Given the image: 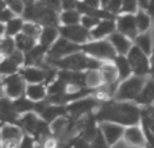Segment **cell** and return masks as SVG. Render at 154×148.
I'll use <instances>...</instances> for the list:
<instances>
[{
  "label": "cell",
  "mask_w": 154,
  "mask_h": 148,
  "mask_svg": "<svg viewBox=\"0 0 154 148\" xmlns=\"http://www.w3.org/2000/svg\"><path fill=\"white\" fill-rule=\"evenodd\" d=\"M114 64L116 66L118 72H119V81H125L128 77L133 75V69H131V65L128 62L127 55H119L118 54L114 59Z\"/></svg>",
  "instance_id": "d4e9b609"
},
{
  "label": "cell",
  "mask_w": 154,
  "mask_h": 148,
  "mask_svg": "<svg viewBox=\"0 0 154 148\" xmlns=\"http://www.w3.org/2000/svg\"><path fill=\"white\" fill-rule=\"evenodd\" d=\"M37 146H38L37 139L34 136H31L30 133H24L23 139H22L18 148H37Z\"/></svg>",
  "instance_id": "8d00e7d4"
},
{
  "label": "cell",
  "mask_w": 154,
  "mask_h": 148,
  "mask_svg": "<svg viewBox=\"0 0 154 148\" xmlns=\"http://www.w3.org/2000/svg\"><path fill=\"white\" fill-rule=\"evenodd\" d=\"M91 147L92 148H111L109 147V144L107 143V140H106V138H104L101 129H99L97 135H96L95 139L91 141Z\"/></svg>",
  "instance_id": "e575fe53"
},
{
  "label": "cell",
  "mask_w": 154,
  "mask_h": 148,
  "mask_svg": "<svg viewBox=\"0 0 154 148\" xmlns=\"http://www.w3.org/2000/svg\"><path fill=\"white\" fill-rule=\"evenodd\" d=\"M135 19H137V26H138L139 34H141V32H146V31H150V30H152L153 19L150 18V15L145 10H141V8H139L138 12L135 13Z\"/></svg>",
  "instance_id": "f546056e"
},
{
  "label": "cell",
  "mask_w": 154,
  "mask_h": 148,
  "mask_svg": "<svg viewBox=\"0 0 154 148\" xmlns=\"http://www.w3.org/2000/svg\"><path fill=\"white\" fill-rule=\"evenodd\" d=\"M139 10L138 0H123L122 13H137Z\"/></svg>",
  "instance_id": "836d02e7"
},
{
  "label": "cell",
  "mask_w": 154,
  "mask_h": 148,
  "mask_svg": "<svg viewBox=\"0 0 154 148\" xmlns=\"http://www.w3.org/2000/svg\"><path fill=\"white\" fill-rule=\"evenodd\" d=\"M45 5H48L49 8L57 11V12H61L62 11V0H41Z\"/></svg>",
  "instance_id": "f35d334b"
},
{
  "label": "cell",
  "mask_w": 154,
  "mask_h": 148,
  "mask_svg": "<svg viewBox=\"0 0 154 148\" xmlns=\"http://www.w3.org/2000/svg\"><path fill=\"white\" fill-rule=\"evenodd\" d=\"M18 125L26 133H30L31 136H34V138L37 139V141L39 140V139L53 133L51 125L49 124L48 121H45V120L38 113H35V112H29V113L22 114V116L19 117Z\"/></svg>",
  "instance_id": "3957f363"
},
{
  "label": "cell",
  "mask_w": 154,
  "mask_h": 148,
  "mask_svg": "<svg viewBox=\"0 0 154 148\" xmlns=\"http://www.w3.org/2000/svg\"><path fill=\"white\" fill-rule=\"evenodd\" d=\"M107 39L112 43V46L115 47V50H116V53L119 54V55H127L134 46L133 40H131L128 37H126L125 34L119 32L118 30L114 32V34L109 35Z\"/></svg>",
  "instance_id": "2e32d148"
},
{
  "label": "cell",
  "mask_w": 154,
  "mask_h": 148,
  "mask_svg": "<svg viewBox=\"0 0 154 148\" xmlns=\"http://www.w3.org/2000/svg\"><path fill=\"white\" fill-rule=\"evenodd\" d=\"M100 3H101V8H104V10H106V7L108 5L109 0H100Z\"/></svg>",
  "instance_id": "f6af8a7d"
},
{
  "label": "cell",
  "mask_w": 154,
  "mask_h": 148,
  "mask_svg": "<svg viewBox=\"0 0 154 148\" xmlns=\"http://www.w3.org/2000/svg\"><path fill=\"white\" fill-rule=\"evenodd\" d=\"M2 148H18L24 136V131L18 124L2 123Z\"/></svg>",
  "instance_id": "9c48e42d"
},
{
  "label": "cell",
  "mask_w": 154,
  "mask_h": 148,
  "mask_svg": "<svg viewBox=\"0 0 154 148\" xmlns=\"http://www.w3.org/2000/svg\"><path fill=\"white\" fill-rule=\"evenodd\" d=\"M101 19L96 18V16H91V15H82V19H81V24L85 27V28H88L91 31V30H93L96 26H97L99 23H100Z\"/></svg>",
  "instance_id": "d590c367"
},
{
  "label": "cell",
  "mask_w": 154,
  "mask_h": 148,
  "mask_svg": "<svg viewBox=\"0 0 154 148\" xmlns=\"http://www.w3.org/2000/svg\"><path fill=\"white\" fill-rule=\"evenodd\" d=\"M95 119L97 123L111 121L123 127L141 124L142 106L135 101H118L115 98L101 102L100 108L95 112Z\"/></svg>",
  "instance_id": "6da1fadb"
},
{
  "label": "cell",
  "mask_w": 154,
  "mask_h": 148,
  "mask_svg": "<svg viewBox=\"0 0 154 148\" xmlns=\"http://www.w3.org/2000/svg\"><path fill=\"white\" fill-rule=\"evenodd\" d=\"M77 51H82L81 45L72 42V40L66 39V38H64V37H60L58 39L51 45V47L49 49V53H48L46 58L60 59V58L70 55V54H73V53H77Z\"/></svg>",
  "instance_id": "ba28073f"
},
{
  "label": "cell",
  "mask_w": 154,
  "mask_h": 148,
  "mask_svg": "<svg viewBox=\"0 0 154 148\" xmlns=\"http://www.w3.org/2000/svg\"><path fill=\"white\" fill-rule=\"evenodd\" d=\"M58 78L65 81L68 85H77L80 87H88L87 84V72H75V70H64L58 69Z\"/></svg>",
  "instance_id": "ac0fdd59"
},
{
  "label": "cell",
  "mask_w": 154,
  "mask_h": 148,
  "mask_svg": "<svg viewBox=\"0 0 154 148\" xmlns=\"http://www.w3.org/2000/svg\"><path fill=\"white\" fill-rule=\"evenodd\" d=\"M15 38V43H16V49L20 50L22 53H27L30 51L35 45H38V40H35L34 38L26 35L24 32H19Z\"/></svg>",
  "instance_id": "83f0119b"
},
{
  "label": "cell",
  "mask_w": 154,
  "mask_h": 148,
  "mask_svg": "<svg viewBox=\"0 0 154 148\" xmlns=\"http://www.w3.org/2000/svg\"><path fill=\"white\" fill-rule=\"evenodd\" d=\"M46 64L57 69L64 70H75V72H88V70H99L104 61L96 59L93 57L88 55L84 51H77L68 57L60 59L46 58Z\"/></svg>",
  "instance_id": "7a4b0ae2"
},
{
  "label": "cell",
  "mask_w": 154,
  "mask_h": 148,
  "mask_svg": "<svg viewBox=\"0 0 154 148\" xmlns=\"http://www.w3.org/2000/svg\"><path fill=\"white\" fill-rule=\"evenodd\" d=\"M81 50L87 53L88 55L93 57L100 61H114L118 55L115 47L108 39H99V40H89V42L81 45Z\"/></svg>",
  "instance_id": "5b68a950"
},
{
  "label": "cell",
  "mask_w": 154,
  "mask_h": 148,
  "mask_svg": "<svg viewBox=\"0 0 154 148\" xmlns=\"http://www.w3.org/2000/svg\"><path fill=\"white\" fill-rule=\"evenodd\" d=\"M15 50H16L15 38L8 37V35H2V40H0V51H2V57H10Z\"/></svg>",
  "instance_id": "4dcf8cb0"
},
{
  "label": "cell",
  "mask_w": 154,
  "mask_h": 148,
  "mask_svg": "<svg viewBox=\"0 0 154 148\" xmlns=\"http://www.w3.org/2000/svg\"><path fill=\"white\" fill-rule=\"evenodd\" d=\"M26 96L32 101H43L48 98V85L46 84H27Z\"/></svg>",
  "instance_id": "7402d4cb"
},
{
  "label": "cell",
  "mask_w": 154,
  "mask_h": 148,
  "mask_svg": "<svg viewBox=\"0 0 154 148\" xmlns=\"http://www.w3.org/2000/svg\"><path fill=\"white\" fill-rule=\"evenodd\" d=\"M82 19V13L79 10H69L60 12V26H73L80 24Z\"/></svg>",
  "instance_id": "4316f807"
},
{
  "label": "cell",
  "mask_w": 154,
  "mask_h": 148,
  "mask_svg": "<svg viewBox=\"0 0 154 148\" xmlns=\"http://www.w3.org/2000/svg\"><path fill=\"white\" fill-rule=\"evenodd\" d=\"M152 32H153V37H154V22H153V27H152Z\"/></svg>",
  "instance_id": "7dc6e473"
},
{
  "label": "cell",
  "mask_w": 154,
  "mask_h": 148,
  "mask_svg": "<svg viewBox=\"0 0 154 148\" xmlns=\"http://www.w3.org/2000/svg\"><path fill=\"white\" fill-rule=\"evenodd\" d=\"M23 16H15L7 23H2V35H8V37H16L19 32H22L24 26Z\"/></svg>",
  "instance_id": "603a6c76"
},
{
  "label": "cell",
  "mask_w": 154,
  "mask_h": 148,
  "mask_svg": "<svg viewBox=\"0 0 154 148\" xmlns=\"http://www.w3.org/2000/svg\"><path fill=\"white\" fill-rule=\"evenodd\" d=\"M12 101H14V106H15L16 112H18L20 116L24 113H29V112H35L37 101L30 100L26 94L19 98H15V100H12Z\"/></svg>",
  "instance_id": "484cf974"
},
{
  "label": "cell",
  "mask_w": 154,
  "mask_h": 148,
  "mask_svg": "<svg viewBox=\"0 0 154 148\" xmlns=\"http://www.w3.org/2000/svg\"><path fill=\"white\" fill-rule=\"evenodd\" d=\"M37 148H41V147H39V146H37ZM60 148H73V147H72V144H70L69 141H68L66 144H62V146L60 147Z\"/></svg>",
  "instance_id": "bcb514c9"
},
{
  "label": "cell",
  "mask_w": 154,
  "mask_h": 148,
  "mask_svg": "<svg viewBox=\"0 0 154 148\" xmlns=\"http://www.w3.org/2000/svg\"><path fill=\"white\" fill-rule=\"evenodd\" d=\"M123 141L131 148H146L147 140L142 125L137 124L131 125V127H126Z\"/></svg>",
  "instance_id": "7c38bea8"
},
{
  "label": "cell",
  "mask_w": 154,
  "mask_h": 148,
  "mask_svg": "<svg viewBox=\"0 0 154 148\" xmlns=\"http://www.w3.org/2000/svg\"><path fill=\"white\" fill-rule=\"evenodd\" d=\"M134 45L141 49L143 53H146L147 55H152L154 51V37L152 30L138 34V37L134 39Z\"/></svg>",
  "instance_id": "44dd1931"
},
{
  "label": "cell",
  "mask_w": 154,
  "mask_h": 148,
  "mask_svg": "<svg viewBox=\"0 0 154 148\" xmlns=\"http://www.w3.org/2000/svg\"><path fill=\"white\" fill-rule=\"evenodd\" d=\"M146 12L149 13L150 18H152L153 22H154V0H150V1H149V5H147Z\"/></svg>",
  "instance_id": "b9f144b4"
},
{
  "label": "cell",
  "mask_w": 154,
  "mask_h": 148,
  "mask_svg": "<svg viewBox=\"0 0 154 148\" xmlns=\"http://www.w3.org/2000/svg\"><path fill=\"white\" fill-rule=\"evenodd\" d=\"M20 69H22V66L19 64H16L11 57H2V64H0V73H2V77L16 74L20 72Z\"/></svg>",
  "instance_id": "f1b7e54d"
},
{
  "label": "cell",
  "mask_w": 154,
  "mask_h": 148,
  "mask_svg": "<svg viewBox=\"0 0 154 148\" xmlns=\"http://www.w3.org/2000/svg\"><path fill=\"white\" fill-rule=\"evenodd\" d=\"M0 113H2V123H8V124H18L20 117L14 106V101L7 96H3L0 100Z\"/></svg>",
  "instance_id": "9a60e30c"
},
{
  "label": "cell",
  "mask_w": 154,
  "mask_h": 148,
  "mask_svg": "<svg viewBox=\"0 0 154 148\" xmlns=\"http://www.w3.org/2000/svg\"><path fill=\"white\" fill-rule=\"evenodd\" d=\"M99 127H100L107 143L109 144L111 148L114 147L115 144L119 143L120 140H123L126 127H123V125H120V124H116V123H111V121L99 123Z\"/></svg>",
  "instance_id": "4fadbf2b"
},
{
  "label": "cell",
  "mask_w": 154,
  "mask_h": 148,
  "mask_svg": "<svg viewBox=\"0 0 154 148\" xmlns=\"http://www.w3.org/2000/svg\"><path fill=\"white\" fill-rule=\"evenodd\" d=\"M128 62L133 69V74L135 75H142V77H150V72H152V65H150V55L137 47L135 45L127 54Z\"/></svg>",
  "instance_id": "8992f818"
},
{
  "label": "cell",
  "mask_w": 154,
  "mask_h": 148,
  "mask_svg": "<svg viewBox=\"0 0 154 148\" xmlns=\"http://www.w3.org/2000/svg\"><path fill=\"white\" fill-rule=\"evenodd\" d=\"M115 31H116V20L115 19H103L95 28L91 30V37L95 40L107 39Z\"/></svg>",
  "instance_id": "e0dca14e"
},
{
  "label": "cell",
  "mask_w": 154,
  "mask_h": 148,
  "mask_svg": "<svg viewBox=\"0 0 154 148\" xmlns=\"http://www.w3.org/2000/svg\"><path fill=\"white\" fill-rule=\"evenodd\" d=\"M150 65H152V72H150V75L154 77V51H153L152 55H150Z\"/></svg>",
  "instance_id": "ee69618b"
},
{
  "label": "cell",
  "mask_w": 154,
  "mask_h": 148,
  "mask_svg": "<svg viewBox=\"0 0 154 148\" xmlns=\"http://www.w3.org/2000/svg\"><path fill=\"white\" fill-rule=\"evenodd\" d=\"M87 148H92V147H91V146H89V147H87Z\"/></svg>",
  "instance_id": "c3c4849f"
},
{
  "label": "cell",
  "mask_w": 154,
  "mask_h": 148,
  "mask_svg": "<svg viewBox=\"0 0 154 148\" xmlns=\"http://www.w3.org/2000/svg\"><path fill=\"white\" fill-rule=\"evenodd\" d=\"M42 28H43V27L41 26V24H38V23H34V22H24V26H23L22 32H24L26 35L34 38L35 40H39Z\"/></svg>",
  "instance_id": "1f68e13d"
},
{
  "label": "cell",
  "mask_w": 154,
  "mask_h": 148,
  "mask_svg": "<svg viewBox=\"0 0 154 148\" xmlns=\"http://www.w3.org/2000/svg\"><path fill=\"white\" fill-rule=\"evenodd\" d=\"M84 4H87L88 7H92V8H101V3L100 0H81Z\"/></svg>",
  "instance_id": "60d3db41"
},
{
  "label": "cell",
  "mask_w": 154,
  "mask_h": 148,
  "mask_svg": "<svg viewBox=\"0 0 154 148\" xmlns=\"http://www.w3.org/2000/svg\"><path fill=\"white\" fill-rule=\"evenodd\" d=\"M77 4H79V0H62V11L77 10Z\"/></svg>",
  "instance_id": "ab89813d"
},
{
  "label": "cell",
  "mask_w": 154,
  "mask_h": 148,
  "mask_svg": "<svg viewBox=\"0 0 154 148\" xmlns=\"http://www.w3.org/2000/svg\"><path fill=\"white\" fill-rule=\"evenodd\" d=\"M149 77H142L133 74L128 77L127 79L122 81L118 86L116 94H115V100L118 101H135L137 97L141 94L142 89L146 85V81Z\"/></svg>",
  "instance_id": "277c9868"
},
{
  "label": "cell",
  "mask_w": 154,
  "mask_h": 148,
  "mask_svg": "<svg viewBox=\"0 0 154 148\" xmlns=\"http://www.w3.org/2000/svg\"><path fill=\"white\" fill-rule=\"evenodd\" d=\"M49 53V47L41 45H35L30 51L24 53V66H39L42 67L46 62V57Z\"/></svg>",
  "instance_id": "5bb4252c"
},
{
  "label": "cell",
  "mask_w": 154,
  "mask_h": 148,
  "mask_svg": "<svg viewBox=\"0 0 154 148\" xmlns=\"http://www.w3.org/2000/svg\"><path fill=\"white\" fill-rule=\"evenodd\" d=\"M149 1H150V0H138L139 8H141V10H145V11H146V10H147V5H149Z\"/></svg>",
  "instance_id": "7bdbcfd3"
},
{
  "label": "cell",
  "mask_w": 154,
  "mask_h": 148,
  "mask_svg": "<svg viewBox=\"0 0 154 148\" xmlns=\"http://www.w3.org/2000/svg\"><path fill=\"white\" fill-rule=\"evenodd\" d=\"M135 102L138 104L139 106L145 108V106H149L154 104V77L150 75L146 81V85L142 89L141 94L137 97Z\"/></svg>",
  "instance_id": "d6986e66"
},
{
  "label": "cell",
  "mask_w": 154,
  "mask_h": 148,
  "mask_svg": "<svg viewBox=\"0 0 154 148\" xmlns=\"http://www.w3.org/2000/svg\"><path fill=\"white\" fill-rule=\"evenodd\" d=\"M122 5H123V0H109V3L106 7V10L118 16L122 13Z\"/></svg>",
  "instance_id": "74e56055"
},
{
  "label": "cell",
  "mask_w": 154,
  "mask_h": 148,
  "mask_svg": "<svg viewBox=\"0 0 154 148\" xmlns=\"http://www.w3.org/2000/svg\"><path fill=\"white\" fill-rule=\"evenodd\" d=\"M2 86L4 96L10 97L11 100H15V98H19L26 94L27 82L20 75V73H16L2 77Z\"/></svg>",
  "instance_id": "52a82bcc"
},
{
  "label": "cell",
  "mask_w": 154,
  "mask_h": 148,
  "mask_svg": "<svg viewBox=\"0 0 154 148\" xmlns=\"http://www.w3.org/2000/svg\"><path fill=\"white\" fill-rule=\"evenodd\" d=\"M15 16H18L10 7L7 5V3L4 0H2V8H0V22L2 23H7L11 19H14Z\"/></svg>",
  "instance_id": "d6a6232c"
},
{
  "label": "cell",
  "mask_w": 154,
  "mask_h": 148,
  "mask_svg": "<svg viewBox=\"0 0 154 148\" xmlns=\"http://www.w3.org/2000/svg\"><path fill=\"white\" fill-rule=\"evenodd\" d=\"M60 28V35L66 39L72 40L79 45H84V43L92 40L91 37V31L85 28L81 23L80 24H73V26H58Z\"/></svg>",
  "instance_id": "30bf717a"
},
{
  "label": "cell",
  "mask_w": 154,
  "mask_h": 148,
  "mask_svg": "<svg viewBox=\"0 0 154 148\" xmlns=\"http://www.w3.org/2000/svg\"><path fill=\"white\" fill-rule=\"evenodd\" d=\"M60 37H61V35H60L58 26H45L42 28V32H41L38 43H41V45L50 49L51 45H53Z\"/></svg>",
  "instance_id": "cb8c5ba5"
},
{
  "label": "cell",
  "mask_w": 154,
  "mask_h": 148,
  "mask_svg": "<svg viewBox=\"0 0 154 148\" xmlns=\"http://www.w3.org/2000/svg\"><path fill=\"white\" fill-rule=\"evenodd\" d=\"M116 30L122 34H125L126 37H128L134 42L137 37L139 34L138 26H137V19L135 13H120L116 16Z\"/></svg>",
  "instance_id": "8fae6325"
},
{
  "label": "cell",
  "mask_w": 154,
  "mask_h": 148,
  "mask_svg": "<svg viewBox=\"0 0 154 148\" xmlns=\"http://www.w3.org/2000/svg\"><path fill=\"white\" fill-rule=\"evenodd\" d=\"M104 84H116L119 81V72L115 66L114 61H106L99 69Z\"/></svg>",
  "instance_id": "ffe728a7"
}]
</instances>
